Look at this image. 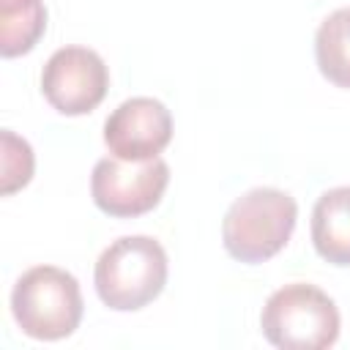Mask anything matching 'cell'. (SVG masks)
Masks as SVG:
<instances>
[{
  "instance_id": "cell-1",
  "label": "cell",
  "mask_w": 350,
  "mask_h": 350,
  "mask_svg": "<svg viewBox=\"0 0 350 350\" xmlns=\"http://www.w3.org/2000/svg\"><path fill=\"white\" fill-rule=\"evenodd\" d=\"M93 282L104 306L137 312L164 290L167 252L150 235H123L101 252Z\"/></svg>"
},
{
  "instance_id": "cell-2",
  "label": "cell",
  "mask_w": 350,
  "mask_h": 350,
  "mask_svg": "<svg viewBox=\"0 0 350 350\" xmlns=\"http://www.w3.org/2000/svg\"><path fill=\"white\" fill-rule=\"evenodd\" d=\"M295 221L298 205L287 191L257 186L227 208L221 241L230 257L241 262H262L290 241Z\"/></svg>"
},
{
  "instance_id": "cell-3",
  "label": "cell",
  "mask_w": 350,
  "mask_h": 350,
  "mask_svg": "<svg viewBox=\"0 0 350 350\" xmlns=\"http://www.w3.org/2000/svg\"><path fill=\"white\" fill-rule=\"evenodd\" d=\"M79 282L57 265L27 268L11 290V314L16 325L44 342L66 339L82 320Z\"/></svg>"
},
{
  "instance_id": "cell-4",
  "label": "cell",
  "mask_w": 350,
  "mask_h": 350,
  "mask_svg": "<svg viewBox=\"0 0 350 350\" xmlns=\"http://www.w3.org/2000/svg\"><path fill=\"white\" fill-rule=\"evenodd\" d=\"M260 325L273 347L325 350L339 339V309L320 287L293 282L271 293Z\"/></svg>"
},
{
  "instance_id": "cell-5",
  "label": "cell",
  "mask_w": 350,
  "mask_h": 350,
  "mask_svg": "<svg viewBox=\"0 0 350 350\" xmlns=\"http://www.w3.org/2000/svg\"><path fill=\"white\" fill-rule=\"evenodd\" d=\"M167 183L170 167L159 156L145 161H123L118 156H107L93 167L90 194L98 211L118 219H131L153 211Z\"/></svg>"
},
{
  "instance_id": "cell-6",
  "label": "cell",
  "mask_w": 350,
  "mask_h": 350,
  "mask_svg": "<svg viewBox=\"0 0 350 350\" xmlns=\"http://www.w3.org/2000/svg\"><path fill=\"white\" fill-rule=\"evenodd\" d=\"M109 88V71L98 52L88 46H60L41 71L44 98L63 115L96 109Z\"/></svg>"
},
{
  "instance_id": "cell-7",
  "label": "cell",
  "mask_w": 350,
  "mask_h": 350,
  "mask_svg": "<svg viewBox=\"0 0 350 350\" xmlns=\"http://www.w3.org/2000/svg\"><path fill=\"white\" fill-rule=\"evenodd\" d=\"M172 139L170 109L150 96L126 98L104 123V142L112 156L123 161L156 159Z\"/></svg>"
},
{
  "instance_id": "cell-8",
  "label": "cell",
  "mask_w": 350,
  "mask_h": 350,
  "mask_svg": "<svg viewBox=\"0 0 350 350\" xmlns=\"http://www.w3.org/2000/svg\"><path fill=\"white\" fill-rule=\"evenodd\" d=\"M312 243L331 265H350V186L328 189L312 208Z\"/></svg>"
},
{
  "instance_id": "cell-9",
  "label": "cell",
  "mask_w": 350,
  "mask_h": 350,
  "mask_svg": "<svg viewBox=\"0 0 350 350\" xmlns=\"http://www.w3.org/2000/svg\"><path fill=\"white\" fill-rule=\"evenodd\" d=\"M44 30V0H0V52L5 57L30 52Z\"/></svg>"
},
{
  "instance_id": "cell-10",
  "label": "cell",
  "mask_w": 350,
  "mask_h": 350,
  "mask_svg": "<svg viewBox=\"0 0 350 350\" xmlns=\"http://www.w3.org/2000/svg\"><path fill=\"white\" fill-rule=\"evenodd\" d=\"M314 55L323 77L336 88H350V5L328 14L314 36Z\"/></svg>"
},
{
  "instance_id": "cell-11",
  "label": "cell",
  "mask_w": 350,
  "mask_h": 350,
  "mask_svg": "<svg viewBox=\"0 0 350 350\" xmlns=\"http://www.w3.org/2000/svg\"><path fill=\"white\" fill-rule=\"evenodd\" d=\"M3 139V194H11L16 189H22L30 178H33V148L27 139L16 137L11 129H3L0 134Z\"/></svg>"
}]
</instances>
